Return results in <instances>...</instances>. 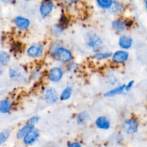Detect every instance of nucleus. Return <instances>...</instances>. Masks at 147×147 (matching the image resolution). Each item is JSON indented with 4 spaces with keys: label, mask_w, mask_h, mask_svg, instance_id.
<instances>
[{
    "label": "nucleus",
    "mask_w": 147,
    "mask_h": 147,
    "mask_svg": "<svg viewBox=\"0 0 147 147\" xmlns=\"http://www.w3.org/2000/svg\"><path fill=\"white\" fill-rule=\"evenodd\" d=\"M85 40L87 46L94 51H100L104 45L102 37L96 33H86Z\"/></svg>",
    "instance_id": "obj_1"
},
{
    "label": "nucleus",
    "mask_w": 147,
    "mask_h": 147,
    "mask_svg": "<svg viewBox=\"0 0 147 147\" xmlns=\"http://www.w3.org/2000/svg\"><path fill=\"white\" fill-rule=\"evenodd\" d=\"M51 55L55 60L63 63H69L73 59V55L69 49L60 46L53 52Z\"/></svg>",
    "instance_id": "obj_2"
},
{
    "label": "nucleus",
    "mask_w": 147,
    "mask_h": 147,
    "mask_svg": "<svg viewBox=\"0 0 147 147\" xmlns=\"http://www.w3.org/2000/svg\"><path fill=\"white\" fill-rule=\"evenodd\" d=\"M122 130L123 132L129 135L134 134L139 131V123L137 120L134 118H128L122 123Z\"/></svg>",
    "instance_id": "obj_3"
},
{
    "label": "nucleus",
    "mask_w": 147,
    "mask_h": 147,
    "mask_svg": "<svg viewBox=\"0 0 147 147\" xmlns=\"http://www.w3.org/2000/svg\"><path fill=\"white\" fill-rule=\"evenodd\" d=\"M8 74L10 79L14 82H20L24 79L25 71L24 69L20 66H12L9 68Z\"/></svg>",
    "instance_id": "obj_4"
},
{
    "label": "nucleus",
    "mask_w": 147,
    "mask_h": 147,
    "mask_svg": "<svg viewBox=\"0 0 147 147\" xmlns=\"http://www.w3.org/2000/svg\"><path fill=\"white\" fill-rule=\"evenodd\" d=\"M45 51V47L42 43H35L32 44L26 50L27 56L32 59L41 57Z\"/></svg>",
    "instance_id": "obj_5"
},
{
    "label": "nucleus",
    "mask_w": 147,
    "mask_h": 147,
    "mask_svg": "<svg viewBox=\"0 0 147 147\" xmlns=\"http://www.w3.org/2000/svg\"><path fill=\"white\" fill-rule=\"evenodd\" d=\"M54 7L55 4L52 0H44L39 7V12L42 18H46L51 14Z\"/></svg>",
    "instance_id": "obj_6"
},
{
    "label": "nucleus",
    "mask_w": 147,
    "mask_h": 147,
    "mask_svg": "<svg viewBox=\"0 0 147 147\" xmlns=\"http://www.w3.org/2000/svg\"><path fill=\"white\" fill-rule=\"evenodd\" d=\"M48 79L53 83H57L63 79L64 71L60 66H53L48 71Z\"/></svg>",
    "instance_id": "obj_7"
},
{
    "label": "nucleus",
    "mask_w": 147,
    "mask_h": 147,
    "mask_svg": "<svg viewBox=\"0 0 147 147\" xmlns=\"http://www.w3.org/2000/svg\"><path fill=\"white\" fill-rule=\"evenodd\" d=\"M129 56H130V54L127 50L121 49V50H118L115 51L112 54L111 59L114 63L123 64L129 61Z\"/></svg>",
    "instance_id": "obj_8"
},
{
    "label": "nucleus",
    "mask_w": 147,
    "mask_h": 147,
    "mask_svg": "<svg viewBox=\"0 0 147 147\" xmlns=\"http://www.w3.org/2000/svg\"><path fill=\"white\" fill-rule=\"evenodd\" d=\"M60 95H58L57 89L54 87H48L44 92V99L47 104L53 105L57 102Z\"/></svg>",
    "instance_id": "obj_9"
},
{
    "label": "nucleus",
    "mask_w": 147,
    "mask_h": 147,
    "mask_svg": "<svg viewBox=\"0 0 147 147\" xmlns=\"http://www.w3.org/2000/svg\"><path fill=\"white\" fill-rule=\"evenodd\" d=\"M14 24L19 30L24 31L27 30L31 24L30 19L23 16H16L14 18Z\"/></svg>",
    "instance_id": "obj_10"
},
{
    "label": "nucleus",
    "mask_w": 147,
    "mask_h": 147,
    "mask_svg": "<svg viewBox=\"0 0 147 147\" xmlns=\"http://www.w3.org/2000/svg\"><path fill=\"white\" fill-rule=\"evenodd\" d=\"M40 135V131H39L37 128H34V129L32 130V131H30L24 138H23V143L27 146L33 145V144L38 140Z\"/></svg>",
    "instance_id": "obj_11"
},
{
    "label": "nucleus",
    "mask_w": 147,
    "mask_h": 147,
    "mask_svg": "<svg viewBox=\"0 0 147 147\" xmlns=\"http://www.w3.org/2000/svg\"><path fill=\"white\" fill-rule=\"evenodd\" d=\"M134 40L131 37L126 35H122L119 37L118 44L119 46L123 50H129L133 46Z\"/></svg>",
    "instance_id": "obj_12"
},
{
    "label": "nucleus",
    "mask_w": 147,
    "mask_h": 147,
    "mask_svg": "<svg viewBox=\"0 0 147 147\" xmlns=\"http://www.w3.org/2000/svg\"><path fill=\"white\" fill-rule=\"evenodd\" d=\"M95 125L99 129L106 131L111 128V123L110 120L106 116H99L95 120Z\"/></svg>",
    "instance_id": "obj_13"
},
{
    "label": "nucleus",
    "mask_w": 147,
    "mask_h": 147,
    "mask_svg": "<svg viewBox=\"0 0 147 147\" xmlns=\"http://www.w3.org/2000/svg\"><path fill=\"white\" fill-rule=\"evenodd\" d=\"M13 108V102L8 98L0 99V113L8 114Z\"/></svg>",
    "instance_id": "obj_14"
},
{
    "label": "nucleus",
    "mask_w": 147,
    "mask_h": 147,
    "mask_svg": "<svg viewBox=\"0 0 147 147\" xmlns=\"http://www.w3.org/2000/svg\"><path fill=\"white\" fill-rule=\"evenodd\" d=\"M125 86H126V84H121L119 85V86H116L114 88H112L111 89L107 91L104 94V97H114L118 96V95H122L124 92H126Z\"/></svg>",
    "instance_id": "obj_15"
},
{
    "label": "nucleus",
    "mask_w": 147,
    "mask_h": 147,
    "mask_svg": "<svg viewBox=\"0 0 147 147\" xmlns=\"http://www.w3.org/2000/svg\"><path fill=\"white\" fill-rule=\"evenodd\" d=\"M34 128V125H30V124L27 123L26 125H23L22 127L20 128L18 130V131L17 132V134H16V136H17V138L19 140H22L30 131L32 129Z\"/></svg>",
    "instance_id": "obj_16"
},
{
    "label": "nucleus",
    "mask_w": 147,
    "mask_h": 147,
    "mask_svg": "<svg viewBox=\"0 0 147 147\" xmlns=\"http://www.w3.org/2000/svg\"><path fill=\"white\" fill-rule=\"evenodd\" d=\"M90 118V114L87 111H81L76 116V122H77L78 125H84L85 124H86L88 122Z\"/></svg>",
    "instance_id": "obj_17"
},
{
    "label": "nucleus",
    "mask_w": 147,
    "mask_h": 147,
    "mask_svg": "<svg viewBox=\"0 0 147 147\" xmlns=\"http://www.w3.org/2000/svg\"><path fill=\"white\" fill-rule=\"evenodd\" d=\"M111 26L113 30H115L117 32H123L127 27L126 21L120 20V19L113 20L111 22Z\"/></svg>",
    "instance_id": "obj_18"
},
{
    "label": "nucleus",
    "mask_w": 147,
    "mask_h": 147,
    "mask_svg": "<svg viewBox=\"0 0 147 147\" xmlns=\"http://www.w3.org/2000/svg\"><path fill=\"white\" fill-rule=\"evenodd\" d=\"M11 60V56L5 50H0V66L5 67L8 66Z\"/></svg>",
    "instance_id": "obj_19"
},
{
    "label": "nucleus",
    "mask_w": 147,
    "mask_h": 147,
    "mask_svg": "<svg viewBox=\"0 0 147 147\" xmlns=\"http://www.w3.org/2000/svg\"><path fill=\"white\" fill-rule=\"evenodd\" d=\"M114 0H96L98 7L103 10H110L112 7Z\"/></svg>",
    "instance_id": "obj_20"
},
{
    "label": "nucleus",
    "mask_w": 147,
    "mask_h": 147,
    "mask_svg": "<svg viewBox=\"0 0 147 147\" xmlns=\"http://www.w3.org/2000/svg\"><path fill=\"white\" fill-rule=\"evenodd\" d=\"M73 88L70 87V86H67L60 93V99L61 101L67 100V99H69L71 97L72 95H73Z\"/></svg>",
    "instance_id": "obj_21"
},
{
    "label": "nucleus",
    "mask_w": 147,
    "mask_h": 147,
    "mask_svg": "<svg viewBox=\"0 0 147 147\" xmlns=\"http://www.w3.org/2000/svg\"><path fill=\"white\" fill-rule=\"evenodd\" d=\"M112 53L111 52L98 51L93 56V59L96 61H103L111 58Z\"/></svg>",
    "instance_id": "obj_22"
},
{
    "label": "nucleus",
    "mask_w": 147,
    "mask_h": 147,
    "mask_svg": "<svg viewBox=\"0 0 147 147\" xmlns=\"http://www.w3.org/2000/svg\"><path fill=\"white\" fill-rule=\"evenodd\" d=\"M123 4L119 1H118V0H114L113 5H112V7H111L109 10H110L112 14H119L123 10Z\"/></svg>",
    "instance_id": "obj_23"
},
{
    "label": "nucleus",
    "mask_w": 147,
    "mask_h": 147,
    "mask_svg": "<svg viewBox=\"0 0 147 147\" xmlns=\"http://www.w3.org/2000/svg\"><path fill=\"white\" fill-rule=\"evenodd\" d=\"M64 27L60 23H58V24H55L53 25V29H52V34L54 36H55V37H57V36L62 35V33L64 31Z\"/></svg>",
    "instance_id": "obj_24"
},
{
    "label": "nucleus",
    "mask_w": 147,
    "mask_h": 147,
    "mask_svg": "<svg viewBox=\"0 0 147 147\" xmlns=\"http://www.w3.org/2000/svg\"><path fill=\"white\" fill-rule=\"evenodd\" d=\"M10 136V131L8 129H4L0 131V146L4 144Z\"/></svg>",
    "instance_id": "obj_25"
},
{
    "label": "nucleus",
    "mask_w": 147,
    "mask_h": 147,
    "mask_svg": "<svg viewBox=\"0 0 147 147\" xmlns=\"http://www.w3.org/2000/svg\"><path fill=\"white\" fill-rule=\"evenodd\" d=\"M40 118L38 115H34V116L31 117L30 118H29L28 121H27V123L30 124V125H34L37 123V122L40 121Z\"/></svg>",
    "instance_id": "obj_26"
},
{
    "label": "nucleus",
    "mask_w": 147,
    "mask_h": 147,
    "mask_svg": "<svg viewBox=\"0 0 147 147\" xmlns=\"http://www.w3.org/2000/svg\"><path fill=\"white\" fill-rule=\"evenodd\" d=\"M61 45H62V43L60 41H59V40H56V41L53 42L52 44H50V53L53 52V50H55V49H57V48L62 46Z\"/></svg>",
    "instance_id": "obj_27"
},
{
    "label": "nucleus",
    "mask_w": 147,
    "mask_h": 147,
    "mask_svg": "<svg viewBox=\"0 0 147 147\" xmlns=\"http://www.w3.org/2000/svg\"><path fill=\"white\" fill-rule=\"evenodd\" d=\"M59 23H60L64 28H65V27H67V24H68V20H67V17L65 15H62L60 19V22Z\"/></svg>",
    "instance_id": "obj_28"
},
{
    "label": "nucleus",
    "mask_w": 147,
    "mask_h": 147,
    "mask_svg": "<svg viewBox=\"0 0 147 147\" xmlns=\"http://www.w3.org/2000/svg\"><path fill=\"white\" fill-rule=\"evenodd\" d=\"M134 80H131L128 82L127 84H126V86H125V91L126 92H129L131 90V89L133 88L134 85Z\"/></svg>",
    "instance_id": "obj_29"
},
{
    "label": "nucleus",
    "mask_w": 147,
    "mask_h": 147,
    "mask_svg": "<svg viewBox=\"0 0 147 147\" xmlns=\"http://www.w3.org/2000/svg\"><path fill=\"white\" fill-rule=\"evenodd\" d=\"M77 68H78L77 63H75V62H73V63L69 64V66H67V70L69 71H75V70H76Z\"/></svg>",
    "instance_id": "obj_30"
},
{
    "label": "nucleus",
    "mask_w": 147,
    "mask_h": 147,
    "mask_svg": "<svg viewBox=\"0 0 147 147\" xmlns=\"http://www.w3.org/2000/svg\"><path fill=\"white\" fill-rule=\"evenodd\" d=\"M67 147H83L82 146L81 144L78 141H73V142L70 143L67 145Z\"/></svg>",
    "instance_id": "obj_31"
},
{
    "label": "nucleus",
    "mask_w": 147,
    "mask_h": 147,
    "mask_svg": "<svg viewBox=\"0 0 147 147\" xmlns=\"http://www.w3.org/2000/svg\"><path fill=\"white\" fill-rule=\"evenodd\" d=\"M63 1L67 4H76L79 1V0H63Z\"/></svg>",
    "instance_id": "obj_32"
},
{
    "label": "nucleus",
    "mask_w": 147,
    "mask_h": 147,
    "mask_svg": "<svg viewBox=\"0 0 147 147\" xmlns=\"http://www.w3.org/2000/svg\"><path fill=\"white\" fill-rule=\"evenodd\" d=\"M3 73H4V70H3L2 67L0 66V76H1L3 74Z\"/></svg>",
    "instance_id": "obj_33"
},
{
    "label": "nucleus",
    "mask_w": 147,
    "mask_h": 147,
    "mask_svg": "<svg viewBox=\"0 0 147 147\" xmlns=\"http://www.w3.org/2000/svg\"><path fill=\"white\" fill-rule=\"evenodd\" d=\"M1 1L4 3H11V0H1Z\"/></svg>",
    "instance_id": "obj_34"
},
{
    "label": "nucleus",
    "mask_w": 147,
    "mask_h": 147,
    "mask_svg": "<svg viewBox=\"0 0 147 147\" xmlns=\"http://www.w3.org/2000/svg\"><path fill=\"white\" fill-rule=\"evenodd\" d=\"M144 1L145 8H146V10L147 11V0H144Z\"/></svg>",
    "instance_id": "obj_35"
},
{
    "label": "nucleus",
    "mask_w": 147,
    "mask_h": 147,
    "mask_svg": "<svg viewBox=\"0 0 147 147\" xmlns=\"http://www.w3.org/2000/svg\"><path fill=\"white\" fill-rule=\"evenodd\" d=\"M24 1H33V0H24Z\"/></svg>",
    "instance_id": "obj_36"
}]
</instances>
